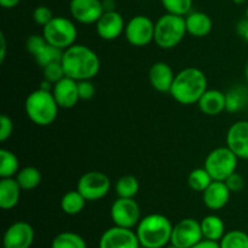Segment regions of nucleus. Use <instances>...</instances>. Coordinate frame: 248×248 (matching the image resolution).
<instances>
[{
  "label": "nucleus",
  "mask_w": 248,
  "mask_h": 248,
  "mask_svg": "<svg viewBox=\"0 0 248 248\" xmlns=\"http://www.w3.org/2000/svg\"><path fill=\"white\" fill-rule=\"evenodd\" d=\"M62 64L65 77L77 81L92 80L101 70V60L91 47L81 44H74L63 51Z\"/></svg>",
  "instance_id": "obj_1"
},
{
  "label": "nucleus",
  "mask_w": 248,
  "mask_h": 248,
  "mask_svg": "<svg viewBox=\"0 0 248 248\" xmlns=\"http://www.w3.org/2000/svg\"><path fill=\"white\" fill-rule=\"evenodd\" d=\"M207 78L201 69L188 67L177 73L170 91L172 98L183 106L198 104L199 99L207 91Z\"/></svg>",
  "instance_id": "obj_2"
},
{
  "label": "nucleus",
  "mask_w": 248,
  "mask_h": 248,
  "mask_svg": "<svg viewBox=\"0 0 248 248\" xmlns=\"http://www.w3.org/2000/svg\"><path fill=\"white\" fill-rule=\"evenodd\" d=\"M171 220L160 213H152L140 220L136 234L143 248H165L171 242Z\"/></svg>",
  "instance_id": "obj_3"
},
{
  "label": "nucleus",
  "mask_w": 248,
  "mask_h": 248,
  "mask_svg": "<svg viewBox=\"0 0 248 248\" xmlns=\"http://www.w3.org/2000/svg\"><path fill=\"white\" fill-rule=\"evenodd\" d=\"M58 107L52 91L38 89L28 94L24 102V110L33 124L48 126L57 119Z\"/></svg>",
  "instance_id": "obj_4"
},
{
  "label": "nucleus",
  "mask_w": 248,
  "mask_h": 248,
  "mask_svg": "<svg viewBox=\"0 0 248 248\" xmlns=\"http://www.w3.org/2000/svg\"><path fill=\"white\" fill-rule=\"evenodd\" d=\"M186 17L165 14L155 22L154 43L162 50H171L178 46L186 35Z\"/></svg>",
  "instance_id": "obj_5"
},
{
  "label": "nucleus",
  "mask_w": 248,
  "mask_h": 248,
  "mask_svg": "<svg viewBox=\"0 0 248 248\" xmlns=\"http://www.w3.org/2000/svg\"><path fill=\"white\" fill-rule=\"evenodd\" d=\"M239 157L235 155L230 148L218 147L208 153L206 156L203 167L210 173L213 181L224 182L230 174L236 172Z\"/></svg>",
  "instance_id": "obj_6"
},
{
  "label": "nucleus",
  "mask_w": 248,
  "mask_h": 248,
  "mask_svg": "<svg viewBox=\"0 0 248 248\" xmlns=\"http://www.w3.org/2000/svg\"><path fill=\"white\" fill-rule=\"evenodd\" d=\"M43 35L50 45L64 51L77 41L78 28L72 19L63 16H55L45 27H43Z\"/></svg>",
  "instance_id": "obj_7"
},
{
  "label": "nucleus",
  "mask_w": 248,
  "mask_h": 248,
  "mask_svg": "<svg viewBox=\"0 0 248 248\" xmlns=\"http://www.w3.org/2000/svg\"><path fill=\"white\" fill-rule=\"evenodd\" d=\"M111 188L110 178L101 171H90L82 174L77 184V190L87 201H98L108 195Z\"/></svg>",
  "instance_id": "obj_8"
},
{
  "label": "nucleus",
  "mask_w": 248,
  "mask_h": 248,
  "mask_svg": "<svg viewBox=\"0 0 248 248\" xmlns=\"http://www.w3.org/2000/svg\"><path fill=\"white\" fill-rule=\"evenodd\" d=\"M124 34L128 44L136 47H144L154 41L155 23L145 15H137L126 23Z\"/></svg>",
  "instance_id": "obj_9"
},
{
  "label": "nucleus",
  "mask_w": 248,
  "mask_h": 248,
  "mask_svg": "<svg viewBox=\"0 0 248 248\" xmlns=\"http://www.w3.org/2000/svg\"><path fill=\"white\" fill-rule=\"evenodd\" d=\"M110 218L114 225L133 229L140 218V207L135 199L118 198L110 207Z\"/></svg>",
  "instance_id": "obj_10"
},
{
  "label": "nucleus",
  "mask_w": 248,
  "mask_h": 248,
  "mask_svg": "<svg viewBox=\"0 0 248 248\" xmlns=\"http://www.w3.org/2000/svg\"><path fill=\"white\" fill-rule=\"evenodd\" d=\"M202 239L200 222L194 218H184L173 225L170 244L179 248H191Z\"/></svg>",
  "instance_id": "obj_11"
},
{
  "label": "nucleus",
  "mask_w": 248,
  "mask_h": 248,
  "mask_svg": "<svg viewBox=\"0 0 248 248\" xmlns=\"http://www.w3.org/2000/svg\"><path fill=\"white\" fill-rule=\"evenodd\" d=\"M98 246L99 248H140V244L132 229L114 225L102 234Z\"/></svg>",
  "instance_id": "obj_12"
},
{
  "label": "nucleus",
  "mask_w": 248,
  "mask_h": 248,
  "mask_svg": "<svg viewBox=\"0 0 248 248\" xmlns=\"http://www.w3.org/2000/svg\"><path fill=\"white\" fill-rule=\"evenodd\" d=\"M34 229L29 223L18 220L10 225L2 236L4 248H31L34 242Z\"/></svg>",
  "instance_id": "obj_13"
},
{
  "label": "nucleus",
  "mask_w": 248,
  "mask_h": 248,
  "mask_svg": "<svg viewBox=\"0 0 248 248\" xmlns=\"http://www.w3.org/2000/svg\"><path fill=\"white\" fill-rule=\"evenodd\" d=\"M69 11L79 23L96 24L106 10L102 0H70Z\"/></svg>",
  "instance_id": "obj_14"
},
{
  "label": "nucleus",
  "mask_w": 248,
  "mask_h": 248,
  "mask_svg": "<svg viewBox=\"0 0 248 248\" xmlns=\"http://www.w3.org/2000/svg\"><path fill=\"white\" fill-rule=\"evenodd\" d=\"M125 19L116 10L104 11L96 23V31L101 39L113 41L125 33Z\"/></svg>",
  "instance_id": "obj_15"
},
{
  "label": "nucleus",
  "mask_w": 248,
  "mask_h": 248,
  "mask_svg": "<svg viewBox=\"0 0 248 248\" xmlns=\"http://www.w3.org/2000/svg\"><path fill=\"white\" fill-rule=\"evenodd\" d=\"M227 147L239 159L248 160V120H239L230 126L227 132Z\"/></svg>",
  "instance_id": "obj_16"
},
{
  "label": "nucleus",
  "mask_w": 248,
  "mask_h": 248,
  "mask_svg": "<svg viewBox=\"0 0 248 248\" xmlns=\"http://www.w3.org/2000/svg\"><path fill=\"white\" fill-rule=\"evenodd\" d=\"M52 93L58 107L63 109L74 108L80 101L78 81L72 78L64 77L52 86Z\"/></svg>",
  "instance_id": "obj_17"
},
{
  "label": "nucleus",
  "mask_w": 248,
  "mask_h": 248,
  "mask_svg": "<svg viewBox=\"0 0 248 248\" xmlns=\"http://www.w3.org/2000/svg\"><path fill=\"white\" fill-rule=\"evenodd\" d=\"M174 74L173 69L171 65L166 62H155L154 64L150 67L149 69V82L154 90L161 93H166V92L171 91L172 85H173Z\"/></svg>",
  "instance_id": "obj_18"
},
{
  "label": "nucleus",
  "mask_w": 248,
  "mask_h": 248,
  "mask_svg": "<svg viewBox=\"0 0 248 248\" xmlns=\"http://www.w3.org/2000/svg\"><path fill=\"white\" fill-rule=\"evenodd\" d=\"M232 194L225 182L213 181L202 193V201L208 210L219 211L228 205Z\"/></svg>",
  "instance_id": "obj_19"
},
{
  "label": "nucleus",
  "mask_w": 248,
  "mask_h": 248,
  "mask_svg": "<svg viewBox=\"0 0 248 248\" xmlns=\"http://www.w3.org/2000/svg\"><path fill=\"white\" fill-rule=\"evenodd\" d=\"M186 33L195 38H205L212 31L213 21L207 14L191 11L186 16Z\"/></svg>",
  "instance_id": "obj_20"
},
{
  "label": "nucleus",
  "mask_w": 248,
  "mask_h": 248,
  "mask_svg": "<svg viewBox=\"0 0 248 248\" xmlns=\"http://www.w3.org/2000/svg\"><path fill=\"white\" fill-rule=\"evenodd\" d=\"M199 109L208 116L222 114L227 107V98L224 92L219 90H207L198 102Z\"/></svg>",
  "instance_id": "obj_21"
},
{
  "label": "nucleus",
  "mask_w": 248,
  "mask_h": 248,
  "mask_svg": "<svg viewBox=\"0 0 248 248\" xmlns=\"http://www.w3.org/2000/svg\"><path fill=\"white\" fill-rule=\"evenodd\" d=\"M22 188L14 177L0 181V207L5 211L16 207L21 199Z\"/></svg>",
  "instance_id": "obj_22"
},
{
  "label": "nucleus",
  "mask_w": 248,
  "mask_h": 248,
  "mask_svg": "<svg viewBox=\"0 0 248 248\" xmlns=\"http://www.w3.org/2000/svg\"><path fill=\"white\" fill-rule=\"evenodd\" d=\"M203 239L219 242L225 235V224L220 217L216 215L206 216L200 222Z\"/></svg>",
  "instance_id": "obj_23"
},
{
  "label": "nucleus",
  "mask_w": 248,
  "mask_h": 248,
  "mask_svg": "<svg viewBox=\"0 0 248 248\" xmlns=\"http://www.w3.org/2000/svg\"><path fill=\"white\" fill-rule=\"evenodd\" d=\"M15 179L19 184L22 190H33L40 186L41 172L40 170L34 166H26L17 172Z\"/></svg>",
  "instance_id": "obj_24"
},
{
  "label": "nucleus",
  "mask_w": 248,
  "mask_h": 248,
  "mask_svg": "<svg viewBox=\"0 0 248 248\" xmlns=\"http://www.w3.org/2000/svg\"><path fill=\"white\" fill-rule=\"evenodd\" d=\"M87 200L78 190H70L61 199V208L68 216L79 215L85 208Z\"/></svg>",
  "instance_id": "obj_25"
},
{
  "label": "nucleus",
  "mask_w": 248,
  "mask_h": 248,
  "mask_svg": "<svg viewBox=\"0 0 248 248\" xmlns=\"http://www.w3.org/2000/svg\"><path fill=\"white\" fill-rule=\"evenodd\" d=\"M225 98H227L225 110L229 113L242 110L248 106V89L242 86L234 87L225 93Z\"/></svg>",
  "instance_id": "obj_26"
},
{
  "label": "nucleus",
  "mask_w": 248,
  "mask_h": 248,
  "mask_svg": "<svg viewBox=\"0 0 248 248\" xmlns=\"http://www.w3.org/2000/svg\"><path fill=\"white\" fill-rule=\"evenodd\" d=\"M19 160L15 153L0 149V178H11L19 171Z\"/></svg>",
  "instance_id": "obj_27"
},
{
  "label": "nucleus",
  "mask_w": 248,
  "mask_h": 248,
  "mask_svg": "<svg viewBox=\"0 0 248 248\" xmlns=\"http://www.w3.org/2000/svg\"><path fill=\"white\" fill-rule=\"evenodd\" d=\"M140 191V182L132 174L120 177L115 184V193L118 198L135 199Z\"/></svg>",
  "instance_id": "obj_28"
},
{
  "label": "nucleus",
  "mask_w": 248,
  "mask_h": 248,
  "mask_svg": "<svg viewBox=\"0 0 248 248\" xmlns=\"http://www.w3.org/2000/svg\"><path fill=\"white\" fill-rule=\"evenodd\" d=\"M51 248H87L84 237L77 232H64L56 235L51 242Z\"/></svg>",
  "instance_id": "obj_29"
},
{
  "label": "nucleus",
  "mask_w": 248,
  "mask_h": 248,
  "mask_svg": "<svg viewBox=\"0 0 248 248\" xmlns=\"http://www.w3.org/2000/svg\"><path fill=\"white\" fill-rule=\"evenodd\" d=\"M212 182V177L206 171L205 167L193 170L188 176V184L190 189L194 191H199V193H203Z\"/></svg>",
  "instance_id": "obj_30"
},
{
  "label": "nucleus",
  "mask_w": 248,
  "mask_h": 248,
  "mask_svg": "<svg viewBox=\"0 0 248 248\" xmlns=\"http://www.w3.org/2000/svg\"><path fill=\"white\" fill-rule=\"evenodd\" d=\"M220 248H248V234L242 230L225 232L219 241Z\"/></svg>",
  "instance_id": "obj_31"
},
{
  "label": "nucleus",
  "mask_w": 248,
  "mask_h": 248,
  "mask_svg": "<svg viewBox=\"0 0 248 248\" xmlns=\"http://www.w3.org/2000/svg\"><path fill=\"white\" fill-rule=\"evenodd\" d=\"M62 56L63 50L47 44L38 55L34 56V60H35L36 64L40 65L41 68H45L46 65L51 64V63L61 62L62 61Z\"/></svg>",
  "instance_id": "obj_32"
},
{
  "label": "nucleus",
  "mask_w": 248,
  "mask_h": 248,
  "mask_svg": "<svg viewBox=\"0 0 248 248\" xmlns=\"http://www.w3.org/2000/svg\"><path fill=\"white\" fill-rule=\"evenodd\" d=\"M160 1L167 14L178 15L183 17L191 12V7H193V0H160Z\"/></svg>",
  "instance_id": "obj_33"
},
{
  "label": "nucleus",
  "mask_w": 248,
  "mask_h": 248,
  "mask_svg": "<svg viewBox=\"0 0 248 248\" xmlns=\"http://www.w3.org/2000/svg\"><path fill=\"white\" fill-rule=\"evenodd\" d=\"M44 69V79L48 81L50 84L55 85L60 80H62L65 77L64 68H63L62 62H55L51 64L46 65Z\"/></svg>",
  "instance_id": "obj_34"
},
{
  "label": "nucleus",
  "mask_w": 248,
  "mask_h": 248,
  "mask_svg": "<svg viewBox=\"0 0 248 248\" xmlns=\"http://www.w3.org/2000/svg\"><path fill=\"white\" fill-rule=\"evenodd\" d=\"M47 41H46L45 36L41 34H33V35L29 36L28 39L26 40V48L31 56H36L46 45H47Z\"/></svg>",
  "instance_id": "obj_35"
},
{
  "label": "nucleus",
  "mask_w": 248,
  "mask_h": 248,
  "mask_svg": "<svg viewBox=\"0 0 248 248\" xmlns=\"http://www.w3.org/2000/svg\"><path fill=\"white\" fill-rule=\"evenodd\" d=\"M53 14L51 11L50 7L45 6V5H40V6H36L33 11V19L38 26L45 27L51 19L53 18Z\"/></svg>",
  "instance_id": "obj_36"
},
{
  "label": "nucleus",
  "mask_w": 248,
  "mask_h": 248,
  "mask_svg": "<svg viewBox=\"0 0 248 248\" xmlns=\"http://www.w3.org/2000/svg\"><path fill=\"white\" fill-rule=\"evenodd\" d=\"M78 90H79L80 99H82V101H89V99L93 98L94 94H96V86L91 80L78 81Z\"/></svg>",
  "instance_id": "obj_37"
},
{
  "label": "nucleus",
  "mask_w": 248,
  "mask_h": 248,
  "mask_svg": "<svg viewBox=\"0 0 248 248\" xmlns=\"http://www.w3.org/2000/svg\"><path fill=\"white\" fill-rule=\"evenodd\" d=\"M14 132V123L11 118L6 114H2L0 116V142H5L9 140Z\"/></svg>",
  "instance_id": "obj_38"
},
{
  "label": "nucleus",
  "mask_w": 248,
  "mask_h": 248,
  "mask_svg": "<svg viewBox=\"0 0 248 248\" xmlns=\"http://www.w3.org/2000/svg\"><path fill=\"white\" fill-rule=\"evenodd\" d=\"M224 182L232 193H240V191L245 188L244 177L240 173H237V172H234L232 174H230Z\"/></svg>",
  "instance_id": "obj_39"
},
{
  "label": "nucleus",
  "mask_w": 248,
  "mask_h": 248,
  "mask_svg": "<svg viewBox=\"0 0 248 248\" xmlns=\"http://www.w3.org/2000/svg\"><path fill=\"white\" fill-rule=\"evenodd\" d=\"M236 31L242 39L248 44V21L246 18L241 19L239 23L236 24Z\"/></svg>",
  "instance_id": "obj_40"
},
{
  "label": "nucleus",
  "mask_w": 248,
  "mask_h": 248,
  "mask_svg": "<svg viewBox=\"0 0 248 248\" xmlns=\"http://www.w3.org/2000/svg\"><path fill=\"white\" fill-rule=\"evenodd\" d=\"M191 248H220V245H219V242H217V241L202 239L200 242H198L196 245H194Z\"/></svg>",
  "instance_id": "obj_41"
},
{
  "label": "nucleus",
  "mask_w": 248,
  "mask_h": 248,
  "mask_svg": "<svg viewBox=\"0 0 248 248\" xmlns=\"http://www.w3.org/2000/svg\"><path fill=\"white\" fill-rule=\"evenodd\" d=\"M0 63H4L5 57H6V39L4 34H0Z\"/></svg>",
  "instance_id": "obj_42"
},
{
  "label": "nucleus",
  "mask_w": 248,
  "mask_h": 248,
  "mask_svg": "<svg viewBox=\"0 0 248 248\" xmlns=\"http://www.w3.org/2000/svg\"><path fill=\"white\" fill-rule=\"evenodd\" d=\"M21 2V0H0V5L4 9H14Z\"/></svg>",
  "instance_id": "obj_43"
},
{
  "label": "nucleus",
  "mask_w": 248,
  "mask_h": 248,
  "mask_svg": "<svg viewBox=\"0 0 248 248\" xmlns=\"http://www.w3.org/2000/svg\"><path fill=\"white\" fill-rule=\"evenodd\" d=\"M245 78H246V81H247V85H248V62L246 64V68H245Z\"/></svg>",
  "instance_id": "obj_44"
},
{
  "label": "nucleus",
  "mask_w": 248,
  "mask_h": 248,
  "mask_svg": "<svg viewBox=\"0 0 248 248\" xmlns=\"http://www.w3.org/2000/svg\"><path fill=\"white\" fill-rule=\"evenodd\" d=\"M232 1H234L235 4H242V2H244L245 0H232Z\"/></svg>",
  "instance_id": "obj_45"
},
{
  "label": "nucleus",
  "mask_w": 248,
  "mask_h": 248,
  "mask_svg": "<svg viewBox=\"0 0 248 248\" xmlns=\"http://www.w3.org/2000/svg\"><path fill=\"white\" fill-rule=\"evenodd\" d=\"M165 248H179V247H177V246H174V245L170 244V245H167V246L165 247Z\"/></svg>",
  "instance_id": "obj_46"
},
{
  "label": "nucleus",
  "mask_w": 248,
  "mask_h": 248,
  "mask_svg": "<svg viewBox=\"0 0 248 248\" xmlns=\"http://www.w3.org/2000/svg\"><path fill=\"white\" fill-rule=\"evenodd\" d=\"M245 18H246L247 21H248V5H247V7H246V16H245Z\"/></svg>",
  "instance_id": "obj_47"
},
{
  "label": "nucleus",
  "mask_w": 248,
  "mask_h": 248,
  "mask_svg": "<svg viewBox=\"0 0 248 248\" xmlns=\"http://www.w3.org/2000/svg\"><path fill=\"white\" fill-rule=\"evenodd\" d=\"M1 248H4V247H1Z\"/></svg>",
  "instance_id": "obj_48"
}]
</instances>
